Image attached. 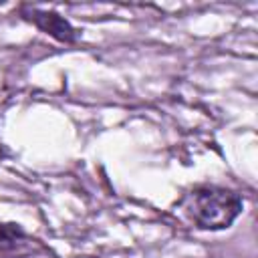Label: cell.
<instances>
[{"label": "cell", "instance_id": "obj_3", "mask_svg": "<svg viewBox=\"0 0 258 258\" xmlns=\"http://www.w3.org/2000/svg\"><path fill=\"white\" fill-rule=\"evenodd\" d=\"M18 238H22V230L14 224H0V248H14Z\"/></svg>", "mask_w": 258, "mask_h": 258}, {"label": "cell", "instance_id": "obj_2", "mask_svg": "<svg viewBox=\"0 0 258 258\" xmlns=\"http://www.w3.org/2000/svg\"><path fill=\"white\" fill-rule=\"evenodd\" d=\"M24 18L60 42H73L75 40V28L56 12H44V10L28 8V10H24Z\"/></svg>", "mask_w": 258, "mask_h": 258}, {"label": "cell", "instance_id": "obj_1", "mask_svg": "<svg viewBox=\"0 0 258 258\" xmlns=\"http://www.w3.org/2000/svg\"><path fill=\"white\" fill-rule=\"evenodd\" d=\"M242 198L220 185H198L179 202L181 214L200 230L230 228L242 214Z\"/></svg>", "mask_w": 258, "mask_h": 258}]
</instances>
